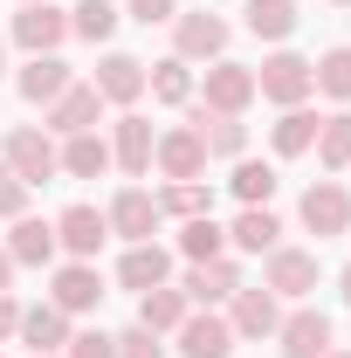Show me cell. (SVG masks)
Returning <instances> with one entry per match:
<instances>
[{
    "label": "cell",
    "mask_w": 351,
    "mask_h": 358,
    "mask_svg": "<svg viewBox=\"0 0 351 358\" xmlns=\"http://www.w3.org/2000/svg\"><path fill=\"white\" fill-rule=\"evenodd\" d=\"M220 248H227V227H214V214L179 221V255L186 262H220Z\"/></svg>",
    "instance_id": "obj_28"
},
{
    "label": "cell",
    "mask_w": 351,
    "mask_h": 358,
    "mask_svg": "<svg viewBox=\"0 0 351 358\" xmlns=\"http://www.w3.org/2000/svg\"><path fill=\"white\" fill-rule=\"evenodd\" d=\"M21 7H35V0H21Z\"/></svg>",
    "instance_id": "obj_46"
},
{
    "label": "cell",
    "mask_w": 351,
    "mask_h": 358,
    "mask_svg": "<svg viewBox=\"0 0 351 358\" xmlns=\"http://www.w3.org/2000/svg\"><path fill=\"white\" fill-rule=\"evenodd\" d=\"M145 90H152L159 103H186V96H193V69H186L179 55H166L159 69H145Z\"/></svg>",
    "instance_id": "obj_34"
},
{
    "label": "cell",
    "mask_w": 351,
    "mask_h": 358,
    "mask_svg": "<svg viewBox=\"0 0 351 358\" xmlns=\"http://www.w3.org/2000/svg\"><path fill=\"white\" fill-rule=\"evenodd\" d=\"M296 214H303V227L317 234V241H331V234H345V227H351V193L338 186V179H317Z\"/></svg>",
    "instance_id": "obj_7"
},
{
    "label": "cell",
    "mask_w": 351,
    "mask_h": 358,
    "mask_svg": "<svg viewBox=\"0 0 351 358\" xmlns=\"http://www.w3.org/2000/svg\"><path fill=\"white\" fill-rule=\"evenodd\" d=\"M324 358H351V352H324Z\"/></svg>",
    "instance_id": "obj_43"
},
{
    "label": "cell",
    "mask_w": 351,
    "mask_h": 358,
    "mask_svg": "<svg viewBox=\"0 0 351 358\" xmlns=\"http://www.w3.org/2000/svg\"><path fill=\"white\" fill-rule=\"evenodd\" d=\"M110 234H124V241H152V227H159V200L145 193V186H124L117 200H110Z\"/></svg>",
    "instance_id": "obj_15"
},
{
    "label": "cell",
    "mask_w": 351,
    "mask_h": 358,
    "mask_svg": "<svg viewBox=\"0 0 351 358\" xmlns=\"http://www.w3.org/2000/svg\"><path fill=\"white\" fill-rule=\"evenodd\" d=\"M14 42L28 48V55H55V48L69 42V14H62L55 0H35V7H21V14H14Z\"/></svg>",
    "instance_id": "obj_5"
},
{
    "label": "cell",
    "mask_w": 351,
    "mask_h": 358,
    "mask_svg": "<svg viewBox=\"0 0 351 358\" xmlns=\"http://www.w3.org/2000/svg\"><path fill=\"white\" fill-rule=\"evenodd\" d=\"M234 338H275V324H282V310H275V289H234Z\"/></svg>",
    "instance_id": "obj_19"
},
{
    "label": "cell",
    "mask_w": 351,
    "mask_h": 358,
    "mask_svg": "<svg viewBox=\"0 0 351 358\" xmlns=\"http://www.w3.org/2000/svg\"><path fill=\"white\" fill-rule=\"evenodd\" d=\"M62 317H83L103 303V275H96V262H62L55 268V296H48Z\"/></svg>",
    "instance_id": "obj_10"
},
{
    "label": "cell",
    "mask_w": 351,
    "mask_h": 358,
    "mask_svg": "<svg viewBox=\"0 0 351 358\" xmlns=\"http://www.w3.org/2000/svg\"><path fill=\"white\" fill-rule=\"evenodd\" d=\"M96 117H103V96H96V83H69L55 103H48V131H62V138L96 131Z\"/></svg>",
    "instance_id": "obj_11"
},
{
    "label": "cell",
    "mask_w": 351,
    "mask_h": 358,
    "mask_svg": "<svg viewBox=\"0 0 351 358\" xmlns=\"http://www.w3.org/2000/svg\"><path fill=\"white\" fill-rule=\"evenodd\" d=\"M69 358H117L110 331H69Z\"/></svg>",
    "instance_id": "obj_37"
},
{
    "label": "cell",
    "mask_w": 351,
    "mask_h": 358,
    "mask_svg": "<svg viewBox=\"0 0 351 358\" xmlns=\"http://www.w3.org/2000/svg\"><path fill=\"white\" fill-rule=\"evenodd\" d=\"M152 145H159L152 124H145L138 110H124V117H117V145H110V166H124L131 179H145L152 173Z\"/></svg>",
    "instance_id": "obj_18"
},
{
    "label": "cell",
    "mask_w": 351,
    "mask_h": 358,
    "mask_svg": "<svg viewBox=\"0 0 351 358\" xmlns=\"http://www.w3.org/2000/svg\"><path fill=\"white\" fill-rule=\"evenodd\" d=\"M166 275H173V255H166L159 241H131V248H124V262H117V282L138 289V296H145V289H159Z\"/></svg>",
    "instance_id": "obj_17"
},
{
    "label": "cell",
    "mask_w": 351,
    "mask_h": 358,
    "mask_svg": "<svg viewBox=\"0 0 351 358\" xmlns=\"http://www.w3.org/2000/svg\"><path fill=\"white\" fill-rule=\"evenodd\" d=\"M310 76H317V90H324V96L351 103V48H324V55L310 62Z\"/></svg>",
    "instance_id": "obj_33"
},
{
    "label": "cell",
    "mask_w": 351,
    "mask_h": 358,
    "mask_svg": "<svg viewBox=\"0 0 351 358\" xmlns=\"http://www.w3.org/2000/svg\"><path fill=\"white\" fill-rule=\"evenodd\" d=\"M338 296H345V303H351V268H345V275H338Z\"/></svg>",
    "instance_id": "obj_42"
},
{
    "label": "cell",
    "mask_w": 351,
    "mask_h": 358,
    "mask_svg": "<svg viewBox=\"0 0 351 358\" xmlns=\"http://www.w3.org/2000/svg\"><path fill=\"white\" fill-rule=\"evenodd\" d=\"M173 14H179V0H131V21H145V28H159Z\"/></svg>",
    "instance_id": "obj_39"
},
{
    "label": "cell",
    "mask_w": 351,
    "mask_h": 358,
    "mask_svg": "<svg viewBox=\"0 0 351 358\" xmlns=\"http://www.w3.org/2000/svg\"><path fill=\"white\" fill-rule=\"evenodd\" d=\"M35 358H55V352H35Z\"/></svg>",
    "instance_id": "obj_45"
},
{
    "label": "cell",
    "mask_w": 351,
    "mask_h": 358,
    "mask_svg": "<svg viewBox=\"0 0 351 358\" xmlns=\"http://www.w3.org/2000/svg\"><path fill=\"white\" fill-rule=\"evenodd\" d=\"M7 255H14V268H48L55 262V221H14V234H7Z\"/></svg>",
    "instance_id": "obj_21"
},
{
    "label": "cell",
    "mask_w": 351,
    "mask_h": 358,
    "mask_svg": "<svg viewBox=\"0 0 351 358\" xmlns=\"http://www.w3.org/2000/svg\"><path fill=\"white\" fill-rule=\"evenodd\" d=\"M152 166H159L166 179H200V173H207V138H200V124H173V131H159Z\"/></svg>",
    "instance_id": "obj_4"
},
{
    "label": "cell",
    "mask_w": 351,
    "mask_h": 358,
    "mask_svg": "<svg viewBox=\"0 0 351 358\" xmlns=\"http://www.w3.org/2000/svg\"><path fill=\"white\" fill-rule=\"evenodd\" d=\"M62 173L69 179H96V173H110V145L96 131H76L69 145H62Z\"/></svg>",
    "instance_id": "obj_30"
},
{
    "label": "cell",
    "mask_w": 351,
    "mask_h": 358,
    "mask_svg": "<svg viewBox=\"0 0 351 358\" xmlns=\"http://www.w3.org/2000/svg\"><path fill=\"white\" fill-rule=\"evenodd\" d=\"M173 338H179V358H234V324L214 310H186Z\"/></svg>",
    "instance_id": "obj_8"
},
{
    "label": "cell",
    "mask_w": 351,
    "mask_h": 358,
    "mask_svg": "<svg viewBox=\"0 0 351 358\" xmlns=\"http://www.w3.org/2000/svg\"><path fill=\"white\" fill-rule=\"evenodd\" d=\"M159 214H179V221H193V214H214V193H207L200 179H173V186L159 193Z\"/></svg>",
    "instance_id": "obj_35"
},
{
    "label": "cell",
    "mask_w": 351,
    "mask_h": 358,
    "mask_svg": "<svg viewBox=\"0 0 351 358\" xmlns=\"http://www.w3.org/2000/svg\"><path fill=\"white\" fill-rule=\"evenodd\" d=\"M7 275H14V255H7V248H0V289H7Z\"/></svg>",
    "instance_id": "obj_41"
},
{
    "label": "cell",
    "mask_w": 351,
    "mask_h": 358,
    "mask_svg": "<svg viewBox=\"0 0 351 358\" xmlns=\"http://www.w3.org/2000/svg\"><path fill=\"white\" fill-rule=\"evenodd\" d=\"M317 124H324V117H317V110H303V103H289V110H282V117H275V152H282V159H303L310 145H317Z\"/></svg>",
    "instance_id": "obj_25"
},
{
    "label": "cell",
    "mask_w": 351,
    "mask_h": 358,
    "mask_svg": "<svg viewBox=\"0 0 351 358\" xmlns=\"http://www.w3.org/2000/svg\"><path fill=\"white\" fill-rule=\"evenodd\" d=\"M275 338H282V358H324L331 352V317L324 310H289L275 324Z\"/></svg>",
    "instance_id": "obj_13"
},
{
    "label": "cell",
    "mask_w": 351,
    "mask_h": 358,
    "mask_svg": "<svg viewBox=\"0 0 351 358\" xmlns=\"http://www.w3.org/2000/svg\"><path fill=\"white\" fill-rule=\"evenodd\" d=\"M241 21H248V35H255V42H282V35L296 28V0H248V7H241Z\"/></svg>",
    "instance_id": "obj_27"
},
{
    "label": "cell",
    "mask_w": 351,
    "mask_h": 358,
    "mask_svg": "<svg viewBox=\"0 0 351 358\" xmlns=\"http://www.w3.org/2000/svg\"><path fill=\"white\" fill-rule=\"evenodd\" d=\"M69 35L110 42V35H117V7H110V0H76V7H69Z\"/></svg>",
    "instance_id": "obj_32"
},
{
    "label": "cell",
    "mask_w": 351,
    "mask_h": 358,
    "mask_svg": "<svg viewBox=\"0 0 351 358\" xmlns=\"http://www.w3.org/2000/svg\"><path fill=\"white\" fill-rule=\"evenodd\" d=\"M234 289H241V268L227 262V255H220V262H193V268H186V282H179V296H186V303H207V310L227 303Z\"/></svg>",
    "instance_id": "obj_14"
},
{
    "label": "cell",
    "mask_w": 351,
    "mask_h": 358,
    "mask_svg": "<svg viewBox=\"0 0 351 358\" xmlns=\"http://www.w3.org/2000/svg\"><path fill=\"white\" fill-rule=\"evenodd\" d=\"M310 152H317V166H324V173H345V166H351V110L324 117V124H317V145H310Z\"/></svg>",
    "instance_id": "obj_29"
},
{
    "label": "cell",
    "mask_w": 351,
    "mask_h": 358,
    "mask_svg": "<svg viewBox=\"0 0 351 358\" xmlns=\"http://www.w3.org/2000/svg\"><path fill=\"white\" fill-rule=\"evenodd\" d=\"M21 214H28V179L0 159V221H21Z\"/></svg>",
    "instance_id": "obj_36"
},
{
    "label": "cell",
    "mask_w": 351,
    "mask_h": 358,
    "mask_svg": "<svg viewBox=\"0 0 351 358\" xmlns=\"http://www.w3.org/2000/svg\"><path fill=\"white\" fill-rule=\"evenodd\" d=\"M193 124H200V138H207V159H241L248 152V124L241 117H220V110H193Z\"/></svg>",
    "instance_id": "obj_23"
},
{
    "label": "cell",
    "mask_w": 351,
    "mask_h": 358,
    "mask_svg": "<svg viewBox=\"0 0 351 358\" xmlns=\"http://www.w3.org/2000/svg\"><path fill=\"white\" fill-rule=\"evenodd\" d=\"M186 310H193V303L179 296L173 282H159V289H145V296H138V324H145V331H159V338H166V331H179V324H186Z\"/></svg>",
    "instance_id": "obj_24"
},
{
    "label": "cell",
    "mask_w": 351,
    "mask_h": 358,
    "mask_svg": "<svg viewBox=\"0 0 351 358\" xmlns=\"http://www.w3.org/2000/svg\"><path fill=\"white\" fill-rule=\"evenodd\" d=\"M275 296H310L317 289V248H268V282Z\"/></svg>",
    "instance_id": "obj_12"
},
{
    "label": "cell",
    "mask_w": 351,
    "mask_h": 358,
    "mask_svg": "<svg viewBox=\"0 0 351 358\" xmlns=\"http://www.w3.org/2000/svg\"><path fill=\"white\" fill-rule=\"evenodd\" d=\"M207 110H220V117H241L248 103H255V69H241V62H227L220 55L214 69H207V96H200Z\"/></svg>",
    "instance_id": "obj_9"
},
{
    "label": "cell",
    "mask_w": 351,
    "mask_h": 358,
    "mask_svg": "<svg viewBox=\"0 0 351 358\" xmlns=\"http://www.w3.org/2000/svg\"><path fill=\"white\" fill-rule=\"evenodd\" d=\"M338 7H351V0H338Z\"/></svg>",
    "instance_id": "obj_47"
},
{
    "label": "cell",
    "mask_w": 351,
    "mask_h": 358,
    "mask_svg": "<svg viewBox=\"0 0 351 358\" xmlns=\"http://www.w3.org/2000/svg\"><path fill=\"white\" fill-rule=\"evenodd\" d=\"M21 338H28V352H62L69 345V317L55 303H35V310H21Z\"/></svg>",
    "instance_id": "obj_26"
},
{
    "label": "cell",
    "mask_w": 351,
    "mask_h": 358,
    "mask_svg": "<svg viewBox=\"0 0 351 358\" xmlns=\"http://www.w3.org/2000/svg\"><path fill=\"white\" fill-rule=\"evenodd\" d=\"M89 83H96L103 103H138V96H145V62H138V55H103Z\"/></svg>",
    "instance_id": "obj_16"
},
{
    "label": "cell",
    "mask_w": 351,
    "mask_h": 358,
    "mask_svg": "<svg viewBox=\"0 0 351 358\" xmlns=\"http://www.w3.org/2000/svg\"><path fill=\"white\" fill-rule=\"evenodd\" d=\"M0 69H7V48H0Z\"/></svg>",
    "instance_id": "obj_44"
},
{
    "label": "cell",
    "mask_w": 351,
    "mask_h": 358,
    "mask_svg": "<svg viewBox=\"0 0 351 358\" xmlns=\"http://www.w3.org/2000/svg\"><path fill=\"white\" fill-rule=\"evenodd\" d=\"M310 90H317V76H310V62H303V55H289V48H275L262 69H255V96L282 103V110H289V103H303Z\"/></svg>",
    "instance_id": "obj_3"
},
{
    "label": "cell",
    "mask_w": 351,
    "mask_h": 358,
    "mask_svg": "<svg viewBox=\"0 0 351 358\" xmlns=\"http://www.w3.org/2000/svg\"><path fill=\"white\" fill-rule=\"evenodd\" d=\"M227 186H234V200H241V207H268L282 179H275V166H262V159H241V166H234V179H227Z\"/></svg>",
    "instance_id": "obj_31"
},
{
    "label": "cell",
    "mask_w": 351,
    "mask_h": 358,
    "mask_svg": "<svg viewBox=\"0 0 351 358\" xmlns=\"http://www.w3.org/2000/svg\"><path fill=\"white\" fill-rule=\"evenodd\" d=\"M14 83H21V96H28V103H42V110H48V103L76 83V76H69V62H62V55H28V69H21Z\"/></svg>",
    "instance_id": "obj_20"
},
{
    "label": "cell",
    "mask_w": 351,
    "mask_h": 358,
    "mask_svg": "<svg viewBox=\"0 0 351 358\" xmlns=\"http://www.w3.org/2000/svg\"><path fill=\"white\" fill-rule=\"evenodd\" d=\"M117 358H166V345H159V331H145V324H131V331L117 338Z\"/></svg>",
    "instance_id": "obj_38"
},
{
    "label": "cell",
    "mask_w": 351,
    "mask_h": 358,
    "mask_svg": "<svg viewBox=\"0 0 351 358\" xmlns=\"http://www.w3.org/2000/svg\"><path fill=\"white\" fill-rule=\"evenodd\" d=\"M173 48H179V62H220L227 21L214 7H186V14H173Z\"/></svg>",
    "instance_id": "obj_1"
},
{
    "label": "cell",
    "mask_w": 351,
    "mask_h": 358,
    "mask_svg": "<svg viewBox=\"0 0 351 358\" xmlns=\"http://www.w3.org/2000/svg\"><path fill=\"white\" fill-rule=\"evenodd\" d=\"M227 241H234L241 255H268V248H282V221H275L268 207H241L234 227H227Z\"/></svg>",
    "instance_id": "obj_22"
},
{
    "label": "cell",
    "mask_w": 351,
    "mask_h": 358,
    "mask_svg": "<svg viewBox=\"0 0 351 358\" xmlns=\"http://www.w3.org/2000/svg\"><path fill=\"white\" fill-rule=\"evenodd\" d=\"M7 166L28 179V186H42V179L62 173V152H55V138H48L42 124H14V131H7Z\"/></svg>",
    "instance_id": "obj_2"
},
{
    "label": "cell",
    "mask_w": 351,
    "mask_h": 358,
    "mask_svg": "<svg viewBox=\"0 0 351 358\" xmlns=\"http://www.w3.org/2000/svg\"><path fill=\"white\" fill-rule=\"evenodd\" d=\"M14 331H21V303H14V296H7V289H0V345H7V338H14Z\"/></svg>",
    "instance_id": "obj_40"
},
{
    "label": "cell",
    "mask_w": 351,
    "mask_h": 358,
    "mask_svg": "<svg viewBox=\"0 0 351 358\" xmlns=\"http://www.w3.org/2000/svg\"><path fill=\"white\" fill-rule=\"evenodd\" d=\"M103 241H110V221H103L96 207L76 200V207H62V214H55V248H69L76 262H96V248H103Z\"/></svg>",
    "instance_id": "obj_6"
}]
</instances>
